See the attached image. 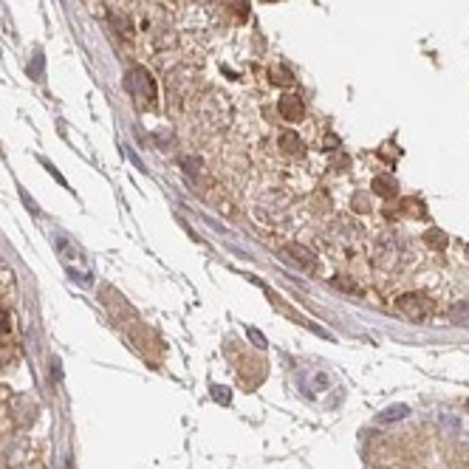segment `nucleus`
<instances>
[{
  "label": "nucleus",
  "mask_w": 469,
  "mask_h": 469,
  "mask_svg": "<svg viewBox=\"0 0 469 469\" xmlns=\"http://www.w3.org/2000/svg\"><path fill=\"white\" fill-rule=\"evenodd\" d=\"M124 88H128V93L139 102V105H153L155 102V82H153V77L147 74V68H142V66H136V68H131L128 71V77H124Z\"/></svg>",
  "instance_id": "nucleus-1"
},
{
  "label": "nucleus",
  "mask_w": 469,
  "mask_h": 469,
  "mask_svg": "<svg viewBox=\"0 0 469 469\" xmlns=\"http://www.w3.org/2000/svg\"><path fill=\"white\" fill-rule=\"evenodd\" d=\"M399 311H401V314L404 317H408V320H413V323H427L432 314H435V303L432 300H427L424 294H401L399 297Z\"/></svg>",
  "instance_id": "nucleus-2"
},
{
  "label": "nucleus",
  "mask_w": 469,
  "mask_h": 469,
  "mask_svg": "<svg viewBox=\"0 0 469 469\" xmlns=\"http://www.w3.org/2000/svg\"><path fill=\"white\" fill-rule=\"evenodd\" d=\"M9 413H12V421L17 424V427H31L37 421V413H40V408H37V401L31 399V396H15L12 401H9Z\"/></svg>",
  "instance_id": "nucleus-3"
},
{
  "label": "nucleus",
  "mask_w": 469,
  "mask_h": 469,
  "mask_svg": "<svg viewBox=\"0 0 469 469\" xmlns=\"http://www.w3.org/2000/svg\"><path fill=\"white\" fill-rule=\"evenodd\" d=\"M303 113H305L303 99H300V97H294V93H289V97L280 99V116H283L286 122H300V119H303Z\"/></svg>",
  "instance_id": "nucleus-4"
},
{
  "label": "nucleus",
  "mask_w": 469,
  "mask_h": 469,
  "mask_svg": "<svg viewBox=\"0 0 469 469\" xmlns=\"http://www.w3.org/2000/svg\"><path fill=\"white\" fill-rule=\"evenodd\" d=\"M286 252H289V255H294V263H297V266H303L305 271H314V269H317V260H314V255H311L308 249H303V246L291 243V246H286Z\"/></svg>",
  "instance_id": "nucleus-5"
},
{
  "label": "nucleus",
  "mask_w": 469,
  "mask_h": 469,
  "mask_svg": "<svg viewBox=\"0 0 469 469\" xmlns=\"http://www.w3.org/2000/svg\"><path fill=\"white\" fill-rule=\"evenodd\" d=\"M370 186H373V193L382 195V198H393V195H396V190H399V184H396V178H393V175H376Z\"/></svg>",
  "instance_id": "nucleus-6"
},
{
  "label": "nucleus",
  "mask_w": 469,
  "mask_h": 469,
  "mask_svg": "<svg viewBox=\"0 0 469 469\" xmlns=\"http://www.w3.org/2000/svg\"><path fill=\"white\" fill-rule=\"evenodd\" d=\"M269 77H271V82L280 85V88H291V85L297 82V79L291 77V71L283 68V66H271V68H269Z\"/></svg>",
  "instance_id": "nucleus-7"
},
{
  "label": "nucleus",
  "mask_w": 469,
  "mask_h": 469,
  "mask_svg": "<svg viewBox=\"0 0 469 469\" xmlns=\"http://www.w3.org/2000/svg\"><path fill=\"white\" fill-rule=\"evenodd\" d=\"M447 317H450L452 325H466V328H469V303H455V305L447 311Z\"/></svg>",
  "instance_id": "nucleus-8"
},
{
  "label": "nucleus",
  "mask_w": 469,
  "mask_h": 469,
  "mask_svg": "<svg viewBox=\"0 0 469 469\" xmlns=\"http://www.w3.org/2000/svg\"><path fill=\"white\" fill-rule=\"evenodd\" d=\"M280 147H283V153H289V155H297L303 150L300 147V136L294 131H283V133H280Z\"/></svg>",
  "instance_id": "nucleus-9"
},
{
  "label": "nucleus",
  "mask_w": 469,
  "mask_h": 469,
  "mask_svg": "<svg viewBox=\"0 0 469 469\" xmlns=\"http://www.w3.org/2000/svg\"><path fill=\"white\" fill-rule=\"evenodd\" d=\"M410 413V408H408V404H396V408H387V410H382V421H399V419H404V416H408Z\"/></svg>",
  "instance_id": "nucleus-10"
},
{
  "label": "nucleus",
  "mask_w": 469,
  "mask_h": 469,
  "mask_svg": "<svg viewBox=\"0 0 469 469\" xmlns=\"http://www.w3.org/2000/svg\"><path fill=\"white\" fill-rule=\"evenodd\" d=\"M424 240H427V243H430V246H432V249H444V246H447V240H450V238H447V235H444V232H441V229H430V232H427V235H424Z\"/></svg>",
  "instance_id": "nucleus-11"
},
{
  "label": "nucleus",
  "mask_w": 469,
  "mask_h": 469,
  "mask_svg": "<svg viewBox=\"0 0 469 469\" xmlns=\"http://www.w3.org/2000/svg\"><path fill=\"white\" fill-rule=\"evenodd\" d=\"M212 396H215V401H221V404H229V387H221V385H215V387H212Z\"/></svg>",
  "instance_id": "nucleus-12"
},
{
  "label": "nucleus",
  "mask_w": 469,
  "mask_h": 469,
  "mask_svg": "<svg viewBox=\"0 0 469 469\" xmlns=\"http://www.w3.org/2000/svg\"><path fill=\"white\" fill-rule=\"evenodd\" d=\"M28 74L35 77V79H43V57L40 54L35 57V66H28Z\"/></svg>",
  "instance_id": "nucleus-13"
},
{
  "label": "nucleus",
  "mask_w": 469,
  "mask_h": 469,
  "mask_svg": "<svg viewBox=\"0 0 469 469\" xmlns=\"http://www.w3.org/2000/svg\"><path fill=\"white\" fill-rule=\"evenodd\" d=\"M249 339H252V342H255V345H258V348H266V336H263L260 331H255V328H249Z\"/></svg>",
  "instance_id": "nucleus-14"
},
{
  "label": "nucleus",
  "mask_w": 469,
  "mask_h": 469,
  "mask_svg": "<svg viewBox=\"0 0 469 469\" xmlns=\"http://www.w3.org/2000/svg\"><path fill=\"white\" fill-rule=\"evenodd\" d=\"M6 331H9V311L0 308V336H3Z\"/></svg>",
  "instance_id": "nucleus-15"
},
{
  "label": "nucleus",
  "mask_w": 469,
  "mask_h": 469,
  "mask_svg": "<svg viewBox=\"0 0 469 469\" xmlns=\"http://www.w3.org/2000/svg\"><path fill=\"white\" fill-rule=\"evenodd\" d=\"M266 3H277V0H266Z\"/></svg>",
  "instance_id": "nucleus-16"
},
{
  "label": "nucleus",
  "mask_w": 469,
  "mask_h": 469,
  "mask_svg": "<svg viewBox=\"0 0 469 469\" xmlns=\"http://www.w3.org/2000/svg\"><path fill=\"white\" fill-rule=\"evenodd\" d=\"M466 410H469V399H466Z\"/></svg>",
  "instance_id": "nucleus-17"
},
{
  "label": "nucleus",
  "mask_w": 469,
  "mask_h": 469,
  "mask_svg": "<svg viewBox=\"0 0 469 469\" xmlns=\"http://www.w3.org/2000/svg\"><path fill=\"white\" fill-rule=\"evenodd\" d=\"M466 255H469V249H466Z\"/></svg>",
  "instance_id": "nucleus-18"
}]
</instances>
